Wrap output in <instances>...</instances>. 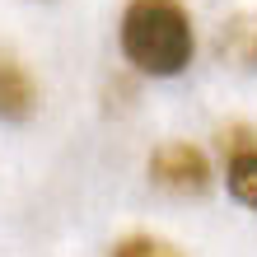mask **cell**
Returning a JSON list of instances; mask_svg holds the SVG:
<instances>
[{
    "mask_svg": "<svg viewBox=\"0 0 257 257\" xmlns=\"http://www.w3.org/2000/svg\"><path fill=\"white\" fill-rule=\"evenodd\" d=\"M196 52L192 14L178 0H131L122 14V56L141 75H183Z\"/></svg>",
    "mask_w": 257,
    "mask_h": 257,
    "instance_id": "obj_1",
    "label": "cell"
},
{
    "mask_svg": "<svg viewBox=\"0 0 257 257\" xmlns=\"http://www.w3.org/2000/svg\"><path fill=\"white\" fill-rule=\"evenodd\" d=\"M150 178H155L164 192L201 196V192H210V159L196 145H187V141H169L150 159Z\"/></svg>",
    "mask_w": 257,
    "mask_h": 257,
    "instance_id": "obj_2",
    "label": "cell"
},
{
    "mask_svg": "<svg viewBox=\"0 0 257 257\" xmlns=\"http://www.w3.org/2000/svg\"><path fill=\"white\" fill-rule=\"evenodd\" d=\"M215 52H220V61H229L234 70L257 75V10H238V14L224 19L220 38H215Z\"/></svg>",
    "mask_w": 257,
    "mask_h": 257,
    "instance_id": "obj_3",
    "label": "cell"
},
{
    "mask_svg": "<svg viewBox=\"0 0 257 257\" xmlns=\"http://www.w3.org/2000/svg\"><path fill=\"white\" fill-rule=\"evenodd\" d=\"M33 108H38L33 75L14 61V56L0 52V117L5 122H24V117H33Z\"/></svg>",
    "mask_w": 257,
    "mask_h": 257,
    "instance_id": "obj_4",
    "label": "cell"
},
{
    "mask_svg": "<svg viewBox=\"0 0 257 257\" xmlns=\"http://www.w3.org/2000/svg\"><path fill=\"white\" fill-rule=\"evenodd\" d=\"M224 183H229V196H234V201H243V206L257 210V145L229 155V173H224Z\"/></svg>",
    "mask_w": 257,
    "mask_h": 257,
    "instance_id": "obj_5",
    "label": "cell"
},
{
    "mask_svg": "<svg viewBox=\"0 0 257 257\" xmlns=\"http://www.w3.org/2000/svg\"><path fill=\"white\" fill-rule=\"evenodd\" d=\"M112 257H183L173 243H164V238H150V234H136V238H122V243L112 248Z\"/></svg>",
    "mask_w": 257,
    "mask_h": 257,
    "instance_id": "obj_6",
    "label": "cell"
}]
</instances>
